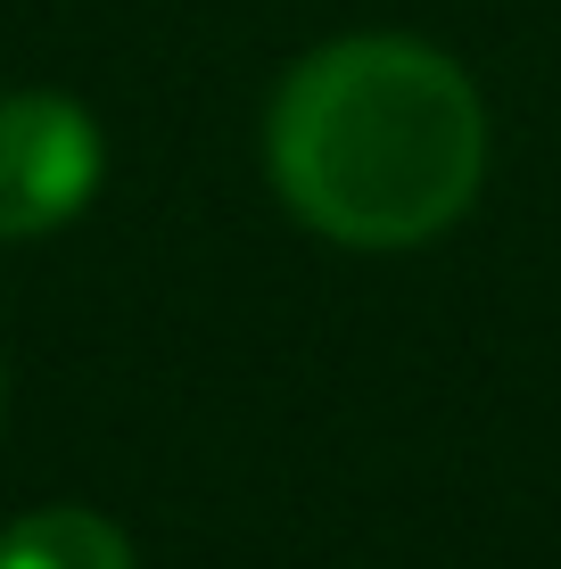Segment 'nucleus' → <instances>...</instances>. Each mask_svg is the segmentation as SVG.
Listing matches in <instances>:
<instances>
[{
    "label": "nucleus",
    "instance_id": "obj_1",
    "mask_svg": "<svg viewBox=\"0 0 561 569\" xmlns=\"http://www.w3.org/2000/svg\"><path fill=\"white\" fill-rule=\"evenodd\" d=\"M289 214L339 248H421L479 199L488 108L447 50L347 33L289 67L264 116Z\"/></svg>",
    "mask_w": 561,
    "mask_h": 569
},
{
    "label": "nucleus",
    "instance_id": "obj_2",
    "mask_svg": "<svg viewBox=\"0 0 561 569\" xmlns=\"http://www.w3.org/2000/svg\"><path fill=\"white\" fill-rule=\"evenodd\" d=\"M100 124L67 91H9L0 100V240H42L74 223L100 190Z\"/></svg>",
    "mask_w": 561,
    "mask_h": 569
},
{
    "label": "nucleus",
    "instance_id": "obj_3",
    "mask_svg": "<svg viewBox=\"0 0 561 569\" xmlns=\"http://www.w3.org/2000/svg\"><path fill=\"white\" fill-rule=\"evenodd\" d=\"M0 569H132V545L91 503H42L0 528Z\"/></svg>",
    "mask_w": 561,
    "mask_h": 569
}]
</instances>
